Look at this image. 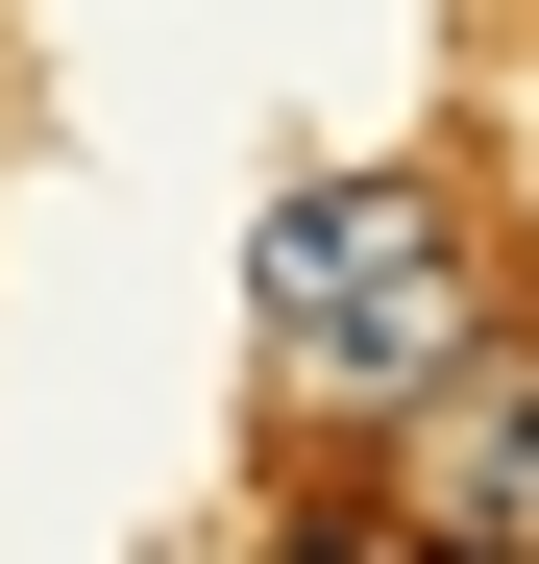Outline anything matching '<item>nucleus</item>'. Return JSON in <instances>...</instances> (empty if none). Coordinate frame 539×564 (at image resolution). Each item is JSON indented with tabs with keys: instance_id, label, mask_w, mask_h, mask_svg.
I'll return each instance as SVG.
<instances>
[{
	"instance_id": "nucleus-2",
	"label": "nucleus",
	"mask_w": 539,
	"mask_h": 564,
	"mask_svg": "<svg viewBox=\"0 0 539 564\" xmlns=\"http://www.w3.org/2000/svg\"><path fill=\"white\" fill-rule=\"evenodd\" d=\"M466 344H491V270L441 246V270H369V295L270 319V393H319V417H417V393H441Z\"/></svg>"
},
{
	"instance_id": "nucleus-1",
	"label": "nucleus",
	"mask_w": 539,
	"mask_h": 564,
	"mask_svg": "<svg viewBox=\"0 0 539 564\" xmlns=\"http://www.w3.org/2000/svg\"><path fill=\"white\" fill-rule=\"evenodd\" d=\"M393 540H515V564H539V344H515V319L393 417Z\"/></svg>"
},
{
	"instance_id": "nucleus-4",
	"label": "nucleus",
	"mask_w": 539,
	"mask_h": 564,
	"mask_svg": "<svg viewBox=\"0 0 539 564\" xmlns=\"http://www.w3.org/2000/svg\"><path fill=\"white\" fill-rule=\"evenodd\" d=\"M319 564H515V540H393V516H369V540H319Z\"/></svg>"
},
{
	"instance_id": "nucleus-3",
	"label": "nucleus",
	"mask_w": 539,
	"mask_h": 564,
	"mask_svg": "<svg viewBox=\"0 0 539 564\" xmlns=\"http://www.w3.org/2000/svg\"><path fill=\"white\" fill-rule=\"evenodd\" d=\"M441 246H466V197H441V172H319V197H270L245 319H319V295H369V270H441Z\"/></svg>"
}]
</instances>
